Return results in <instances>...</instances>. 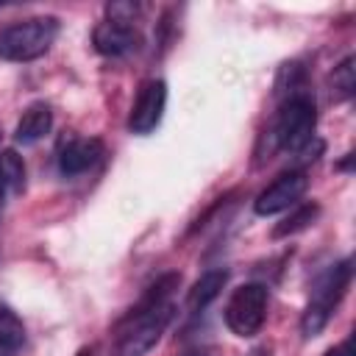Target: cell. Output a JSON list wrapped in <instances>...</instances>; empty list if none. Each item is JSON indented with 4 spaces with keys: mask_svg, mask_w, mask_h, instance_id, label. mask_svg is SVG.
Masks as SVG:
<instances>
[{
    "mask_svg": "<svg viewBox=\"0 0 356 356\" xmlns=\"http://www.w3.org/2000/svg\"><path fill=\"white\" fill-rule=\"evenodd\" d=\"M181 275L167 273L161 275L145 298L120 320L114 328V356H145L164 334L170 317H172V292L178 289Z\"/></svg>",
    "mask_w": 356,
    "mask_h": 356,
    "instance_id": "1",
    "label": "cell"
},
{
    "mask_svg": "<svg viewBox=\"0 0 356 356\" xmlns=\"http://www.w3.org/2000/svg\"><path fill=\"white\" fill-rule=\"evenodd\" d=\"M58 36L56 17H33L17 22L0 33V58L6 61H33L50 50Z\"/></svg>",
    "mask_w": 356,
    "mask_h": 356,
    "instance_id": "2",
    "label": "cell"
},
{
    "mask_svg": "<svg viewBox=\"0 0 356 356\" xmlns=\"http://www.w3.org/2000/svg\"><path fill=\"white\" fill-rule=\"evenodd\" d=\"M314 122H317V111H314V100L306 95V92H292L278 117H275V128H273V136H275V145L281 150H289V153H298L303 150L309 142H312V134H314Z\"/></svg>",
    "mask_w": 356,
    "mask_h": 356,
    "instance_id": "3",
    "label": "cell"
},
{
    "mask_svg": "<svg viewBox=\"0 0 356 356\" xmlns=\"http://www.w3.org/2000/svg\"><path fill=\"white\" fill-rule=\"evenodd\" d=\"M350 275H353V267H350L348 259L339 261L337 267H331V270L323 275V281H320L317 289H314V298H312L309 309H306L303 317H300V331H303V337H317V334L325 328L331 312L337 309V303L342 300V295H345V289H348V284H350Z\"/></svg>",
    "mask_w": 356,
    "mask_h": 356,
    "instance_id": "4",
    "label": "cell"
},
{
    "mask_svg": "<svg viewBox=\"0 0 356 356\" xmlns=\"http://www.w3.org/2000/svg\"><path fill=\"white\" fill-rule=\"evenodd\" d=\"M267 317V286L242 284L225 303V325L236 337H256Z\"/></svg>",
    "mask_w": 356,
    "mask_h": 356,
    "instance_id": "5",
    "label": "cell"
},
{
    "mask_svg": "<svg viewBox=\"0 0 356 356\" xmlns=\"http://www.w3.org/2000/svg\"><path fill=\"white\" fill-rule=\"evenodd\" d=\"M306 189H309V175L303 170H289V172L278 175L267 189L259 192V197L253 203V211L261 214V217L286 211L306 195Z\"/></svg>",
    "mask_w": 356,
    "mask_h": 356,
    "instance_id": "6",
    "label": "cell"
},
{
    "mask_svg": "<svg viewBox=\"0 0 356 356\" xmlns=\"http://www.w3.org/2000/svg\"><path fill=\"white\" fill-rule=\"evenodd\" d=\"M164 106H167V83L159 81V78L145 81L142 89L136 92L134 106H131V114H128V131H131V134H139V136L156 131V125L161 122Z\"/></svg>",
    "mask_w": 356,
    "mask_h": 356,
    "instance_id": "7",
    "label": "cell"
},
{
    "mask_svg": "<svg viewBox=\"0 0 356 356\" xmlns=\"http://www.w3.org/2000/svg\"><path fill=\"white\" fill-rule=\"evenodd\" d=\"M92 44H95L97 53L117 58V56H125V53H131V50L139 47V33H136V28H134L131 22L106 19V22H100V25H95V31H92Z\"/></svg>",
    "mask_w": 356,
    "mask_h": 356,
    "instance_id": "8",
    "label": "cell"
},
{
    "mask_svg": "<svg viewBox=\"0 0 356 356\" xmlns=\"http://www.w3.org/2000/svg\"><path fill=\"white\" fill-rule=\"evenodd\" d=\"M103 156L100 139H70L58 153V170L64 175H81L92 170Z\"/></svg>",
    "mask_w": 356,
    "mask_h": 356,
    "instance_id": "9",
    "label": "cell"
},
{
    "mask_svg": "<svg viewBox=\"0 0 356 356\" xmlns=\"http://www.w3.org/2000/svg\"><path fill=\"white\" fill-rule=\"evenodd\" d=\"M50 125H53V111H50V106H47V103H33V106L19 117L14 136H17L19 145H33L36 139H42V136L50 131Z\"/></svg>",
    "mask_w": 356,
    "mask_h": 356,
    "instance_id": "10",
    "label": "cell"
},
{
    "mask_svg": "<svg viewBox=\"0 0 356 356\" xmlns=\"http://www.w3.org/2000/svg\"><path fill=\"white\" fill-rule=\"evenodd\" d=\"M225 281H228V273H225V270H206V273L192 284V289H189V295H186V309H189V312H203V309L220 295V289L225 286Z\"/></svg>",
    "mask_w": 356,
    "mask_h": 356,
    "instance_id": "11",
    "label": "cell"
},
{
    "mask_svg": "<svg viewBox=\"0 0 356 356\" xmlns=\"http://www.w3.org/2000/svg\"><path fill=\"white\" fill-rule=\"evenodd\" d=\"M0 186H6L11 192H22V186H25V161L17 150L0 153Z\"/></svg>",
    "mask_w": 356,
    "mask_h": 356,
    "instance_id": "12",
    "label": "cell"
},
{
    "mask_svg": "<svg viewBox=\"0 0 356 356\" xmlns=\"http://www.w3.org/2000/svg\"><path fill=\"white\" fill-rule=\"evenodd\" d=\"M22 342H25V328H22V323L17 320L14 312L0 309V356L14 353L17 348H22Z\"/></svg>",
    "mask_w": 356,
    "mask_h": 356,
    "instance_id": "13",
    "label": "cell"
},
{
    "mask_svg": "<svg viewBox=\"0 0 356 356\" xmlns=\"http://www.w3.org/2000/svg\"><path fill=\"white\" fill-rule=\"evenodd\" d=\"M353 64H356L353 56H348L331 72V92H334L337 100H348L353 95V89H356V67Z\"/></svg>",
    "mask_w": 356,
    "mask_h": 356,
    "instance_id": "14",
    "label": "cell"
},
{
    "mask_svg": "<svg viewBox=\"0 0 356 356\" xmlns=\"http://www.w3.org/2000/svg\"><path fill=\"white\" fill-rule=\"evenodd\" d=\"M317 214H320V206H317V203H303V206H298L284 222L275 225L273 236H289V234H298V231L309 228V225L317 220Z\"/></svg>",
    "mask_w": 356,
    "mask_h": 356,
    "instance_id": "15",
    "label": "cell"
},
{
    "mask_svg": "<svg viewBox=\"0 0 356 356\" xmlns=\"http://www.w3.org/2000/svg\"><path fill=\"white\" fill-rule=\"evenodd\" d=\"M325 356H353V345H350V342H342V345L331 348Z\"/></svg>",
    "mask_w": 356,
    "mask_h": 356,
    "instance_id": "16",
    "label": "cell"
},
{
    "mask_svg": "<svg viewBox=\"0 0 356 356\" xmlns=\"http://www.w3.org/2000/svg\"><path fill=\"white\" fill-rule=\"evenodd\" d=\"M181 356H209V350H206V348H189V350H184Z\"/></svg>",
    "mask_w": 356,
    "mask_h": 356,
    "instance_id": "17",
    "label": "cell"
},
{
    "mask_svg": "<svg viewBox=\"0 0 356 356\" xmlns=\"http://www.w3.org/2000/svg\"><path fill=\"white\" fill-rule=\"evenodd\" d=\"M78 356H95V353H92V350H86V348H83V350H81V353H78Z\"/></svg>",
    "mask_w": 356,
    "mask_h": 356,
    "instance_id": "18",
    "label": "cell"
},
{
    "mask_svg": "<svg viewBox=\"0 0 356 356\" xmlns=\"http://www.w3.org/2000/svg\"><path fill=\"white\" fill-rule=\"evenodd\" d=\"M0 209H3V186H0Z\"/></svg>",
    "mask_w": 356,
    "mask_h": 356,
    "instance_id": "19",
    "label": "cell"
}]
</instances>
